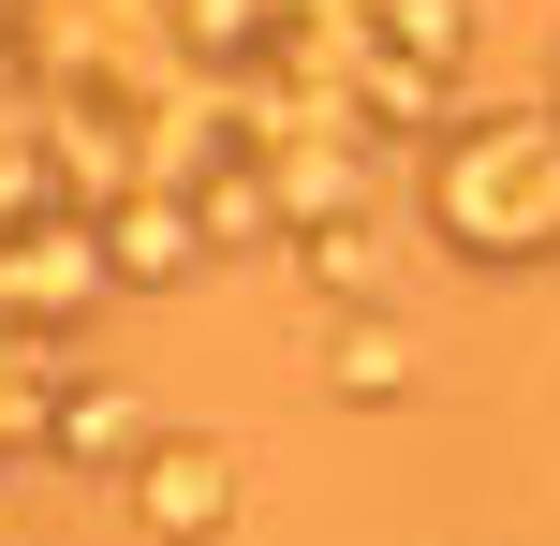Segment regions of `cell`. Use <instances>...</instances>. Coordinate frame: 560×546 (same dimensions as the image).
<instances>
[{"label":"cell","instance_id":"obj_1","mask_svg":"<svg viewBox=\"0 0 560 546\" xmlns=\"http://www.w3.org/2000/svg\"><path fill=\"white\" fill-rule=\"evenodd\" d=\"M148 518H163V532H207V518H222V458H207V443L163 458V473H148Z\"/></svg>","mask_w":560,"mask_h":546}]
</instances>
